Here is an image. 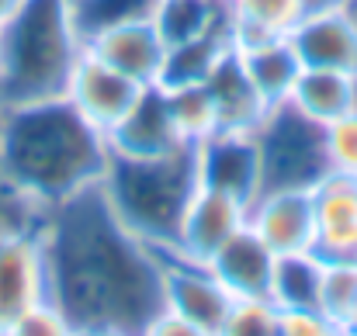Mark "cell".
I'll use <instances>...</instances> for the list:
<instances>
[{"mask_svg":"<svg viewBox=\"0 0 357 336\" xmlns=\"http://www.w3.org/2000/svg\"><path fill=\"white\" fill-rule=\"evenodd\" d=\"M246 229L274 253L298 257L316 250L312 191H264L246 208Z\"/></svg>","mask_w":357,"mask_h":336,"instance_id":"9c48e42d","label":"cell"},{"mask_svg":"<svg viewBox=\"0 0 357 336\" xmlns=\"http://www.w3.org/2000/svg\"><path fill=\"white\" fill-rule=\"evenodd\" d=\"M195 188H198L195 146L153 160L112 156L101 177V194L115 212V219L153 250H170Z\"/></svg>","mask_w":357,"mask_h":336,"instance_id":"277c9868","label":"cell"},{"mask_svg":"<svg viewBox=\"0 0 357 336\" xmlns=\"http://www.w3.org/2000/svg\"><path fill=\"white\" fill-rule=\"evenodd\" d=\"M49 260V302L77 330L84 326H142L163 309L160 253L135 239L108 208L101 184L56 205L42 222Z\"/></svg>","mask_w":357,"mask_h":336,"instance_id":"6da1fadb","label":"cell"},{"mask_svg":"<svg viewBox=\"0 0 357 336\" xmlns=\"http://www.w3.org/2000/svg\"><path fill=\"white\" fill-rule=\"evenodd\" d=\"M264 191H312L326 174L323 125L302 114L291 101L271 105L264 121L253 128Z\"/></svg>","mask_w":357,"mask_h":336,"instance_id":"5b68a950","label":"cell"},{"mask_svg":"<svg viewBox=\"0 0 357 336\" xmlns=\"http://www.w3.org/2000/svg\"><path fill=\"white\" fill-rule=\"evenodd\" d=\"M246 208L250 205L236 194H229L222 188L198 184L195 194L188 198V208L181 215V225H177V236H174L170 250L177 257L208 264L236 232L246 229Z\"/></svg>","mask_w":357,"mask_h":336,"instance_id":"52a82bcc","label":"cell"},{"mask_svg":"<svg viewBox=\"0 0 357 336\" xmlns=\"http://www.w3.org/2000/svg\"><path fill=\"white\" fill-rule=\"evenodd\" d=\"M0 336H77V323L56 302H42L28 309L17 323H10Z\"/></svg>","mask_w":357,"mask_h":336,"instance_id":"f546056e","label":"cell"},{"mask_svg":"<svg viewBox=\"0 0 357 336\" xmlns=\"http://www.w3.org/2000/svg\"><path fill=\"white\" fill-rule=\"evenodd\" d=\"M316 215V257L357 264V181L326 174L312 188Z\"/></svg>","mask_w":357,"mask_h":336,"instance_id":"4fadbf2b","label":"cell"},{"mask_svg":"<svg viewBox=\"0 0 357 336\" xmlns=\"http://www.w3.org/2000/svg\"><path fill=\"white\" fill-rule=\"evenodd\" d=\"M205 87L212 94V105H215L219 132H246L250 135L271 108L260 98V91L253 87V80L246 77V70H243V63L236 56V45H233V52L222 56V63L212 70Z\"/></svg>","mask_w":357,"mask_h":336,"instance_id":"e0dca14e","label":"cell"},{"mask_svg":"<svg viewBox=\"0 0 357 336\" xmlns=\"http://www.w3.org/2000/svg\"><path fill=\"white\" fill-rule=\"evenodd\" d=\"M236 38H233V17L198 38L167 45V59H163V73H160V87H181V84H205L212 77V70L222 63L226 52H233Z\"/></svg>","mask_w":357,"mask_h":336,"instance_id":"d6986e66","label":"cell"},{"mask_svg":"<svg viewBox=\"0 0 357 336\" xmlns=\"http://www.w3.org/2000/svg\"><path fill=\"white\" fill-rule=\"evenodd\" d=\"M215 336H278V305L271 298H236Z\"/></svg>","mask_w":357,"mask_h":336,"instance_id":"4316f807","label":"cell"},{"mask_svg":"<svg viewBox=\"0 0 357 336\" xmlns=\"http://www.w3.org/2000/svg\"><path fill=\"white\" fill-rule=\"evenodd\" d=\"M288 38H291L302 66L337 70V73L357 77V28L344 7H330V10L302 17Z\"/></svg>","mask_w":357,"mask_h":336,"instance_id":"9a60e30c","label":"cell"},{"mask_svg":"<svg viewBox=\"0 0 357 336\" xmlns=\"http://www.w3.org/2000/svg\"><path fill=\"white\" fill-rule=\"evenodd\" d=\"M45 208H38L35 201H28L3 174H0V239L10 232H24V229H42L45 222Z\"/></svg>","mask_w":357,"mask_h":336,"instance_id":"f1b7e54d","label":"cell"},{"mask_svg":"<svg viewBox=\"0 0 357 336\" xmlns=\"http://www.w3.org/2000/svg\"><path fill=\"white\" fill-rule=\"evenodd\" d=\"M160 253V302L167 312H177L181 319L219 333L229 309L233 295L222 288V281L212 274L208 264L177 257L174 250H156Z\"/></svg>","mask_w":357,"mask_h":336,"instance_id":"8992f818","label":"cell"},{"mask_svg":"<svg viewBox=\"0 0 357 336\" xmlns=\"http://www.w3.org/2000/svg\"><path fill=\"white\" fill-rule=\"evenodd\" d=\"M163 91H167L170 118L188 146H198L219 132L215 105L205 84H181V87H163Z\"/></svg>","mask_w":357,"mask_h":336,"instance_id":"cb8c5ba5","label":"cell"},{"mask_svg":"<svg viewBox=\"0 0 357 336\" xmlns=\"http://www.w3.org/2000/svg\"><path fill=\"white\" fill-rule=\"evenodd\" d=\"M323 142H326V167H330V174L354 177L357 181V108L340 114L330 125H323Z\"/></svg>","mask_w":357,"mask_h":336,"instance_id":"83f0119b","label":"cell"},{"mask_svg":"<svg viewBox=\"0 0 357 336\" xmlns=\"http://www.w3.org/2000/svg\"><path fill=\"white\" fill-rule=\"evenodd\" d=\"M198 184L222 188L243 198L246 205L260 194V160L253 146V132H215L212 139L195 146Z\"/></svg>","mask_w":357,"mask_h":336,"instance_id":"5bb4252c","label":"cell"},{"mask_svg":"<svg viewBox=\"0 0 357 336\" xmlns=\"http://www.w3.org/2000/svg\"><path fill=\"white\" fill-rule=\"evenodd\" d=\"M278 336H344V326L319 309H278Z\"/></svg>","mask_w":357,"mask_h":336,"instance_id":"4dcf8cb0","label":"cell"},{"mask_svg":"<svg viewBox=\"0 0 357 336\" xmlns=\"http://www.w3.org/2000/svg\"><path fill=\"white\" fill-rule=\"evenodd\" d=\"M229 21V3L219 0H163L156 10V28L167 45L198 38Z\"/></svg>","mask_w":357,"mask_h":336,"instance_id":"7402d4cb","label":"cell"},{"mask_svg":"<svg viewBox=\"0 0 357 336\" xmlns=\"http://www.w3.org/2000/svg\"><path fill=\"white\" fill-rule=\"evenodd\" d=\"M319 274H323V260H319L316 253L278 257L271 302H274L278 309H316Z\"/></svg>","mask_w":357,"mask_h":336,"instance_id":"603a6c76","label":"cell"},{"mask_svg":"<svg viewBox=\"0 0 357 336\" xmlns=\"http://www.w3.org/2000/svg\"><path fill=\"white\" fill-rule=\"evenodd\" d=\"M288 101L302 114H309L319 125L337 121L340 114L357 108V77L354 73H337V70H312L302 66Z\"/></svg>","mask_w":357,"mask_h":336,"instance_id":"ffe728a7","label":"cell"},{"mask_svg":"<svg viewBox=\"0 0 357 336\" xmlns=\"http://www.w3.org/2000/svg\"><path fill=\"white\" fill-rule=\"evenodd\" d=\"M208 267L233 298H271L278 257L250 229H243L208 260Z\"/></svg>","mask_w":357,"mask_h":336,"instance_id":"2e32d148","label":"cell"},{"mask_svg":"<svg viewBox=\"0 0 357 336\" xmlns=\"http://www.w3.org/2000/svg\"><path fill=\"white\" fill-rule=\"evenodd\" d=\"M21 3H24V0H0V28L21 10Z\"/></svg>","mask_w":357,"mask_h":336,"instance_id":"e575fe53","label":"cell"},{"mask_svg":"<svg viewBox=\"0 0 357 336\" xmlns=\"http://www.w3.org/2000/svg\"><path fill=\"white\" fill-rule=\"evenodd\" d=\"M139 94H142V84H135L132 77L112 70L108 63H101L87 49L80 52L77 70H73L70 87H66V101L105 135L128 114V108L135 105Z\"/></svg>","mask_w":357,"mask_h":336,"instance_id":"8fae6325","label":"cell"},{"mask_svg":"<svg viewBox=\"0 0 357 336\" xmlns=\"http://www.w3.org/2000/svg\"><path fill=\"white\" fill-rule=\"evenodd\" d=\"M219 3H233V0H219Z\"/></svg>","mask_w":357,"mask_h":336,"instance_id":"f35d334b","label":"cell"},{"mask_svg":"<svg viewBox=\"0 0 357 336\" xmlns=\"http://www.w3.org/2000/svg\"><path fill=\"white\" fill-rule=\"evenodd\" d=\"M42 302H49V260H45L42 229L3 236L0 239V333Z\"/></svg>","mask_w":357,"mask_h":336,"instance_id":"ba28073f","label":"cell"},{"mask_svg":"<svg viewBox=\"0 0 357 336\" xmlns=\"http://www.w3.org/2000/svg\"><path fill=\"white\" fill-rule=\"evenodd\" d=\"M139 336H215V333H208V330H202V326H195V323L181 319L177 312L160 309V312L142 326V333Z\"/></svg>","mask_w":357,"mask_h":336,"instance_id":"1f68e13d","label":"cell"},{"mask_svg":"<svg viewBox=\"0 0 357 336\" xmlns=\"http://www.w3.org/2000/svg\"><path fill=\"white\" fill-rule=\"evenodd\" d=\"M108 160V135L66 98L0 112V174L45 212L101 184Z\"/></svg>","mask_w":357,"mask_h":336,"instance_id":"7a4b0ae2","label":"cell"},{"mask_svg":"<svg viewBox=\"0 0 357 336\" xmlns=\"http://www.w3.org/2000/svg\"><path fill=\"white\" fill-rule=\"evenodd\" d=\"M163 0H70V14L80 42L98 31L119 28L128 21H153Z\"/></svg>","mask_w":357,"mask_h":336,"instance_id":"d4e9b609","label":"cell"},{"mask_svg":"<svg viewBox=\"0 0 357 336\" xmlns=\"http://www.w3.org/2000/svg\"><path fill=\"white\" fill-rule=\"evenodd\" d=\"M84 49L91 56H98L101 63H108L112 70L132 77L142 87L160 84L163 59H167V42L156 28V17L153 21H128L119 28L98 31L84 42Z\"/></svg>","mask_w":357,"mask_h":336,"instance_id":"7c38bea8","label":"cell"},{"mask_svg":"<svg viewBox=\"0 0 357 336\" xmlns=\"http://www.w3.org/2000/svg\"><path fill=\"white\" fill-rule=\"evenodd\" d=\"M340 7H344V10H347V17H351V21H354V28H357V0H344V3H340Z\"/></svg>","mask_w":357,"mask_h":336,"instance_id":"d590c367","label":"cell"},{"mask_svg":"<svg viewBox=\"0 0 357 336\" xmlns=\"http://www.w3.org/2000/svg\"><path fill=\"white\" fill-rule=\"evenodd\" d=\"M344 336H357V333H347V330H344Z\"/></svg>","mask_w":357,"mask_h":336,"instance_id":"74e56055","label":"cell"},{"mask_svg":"<svg viewBox=\"0 0 357 336\" xmlns=\"http://www.w3.org/2000/svg\"><path fill=\"white\" fill-rule=\"evenodd\" d=\"M80 52L70 0H24L0 28V112L66 98Z\"/></svg>","mask_w":357,"mask_h":336,"instance_id":"3957f363","label":"cell"},{"mask_svg":"<svg viewBox=\"0 0 357 336\" xmlns=\"http://www.w3.org/2000/svg\"><path fill=\"white\" fill-rule=\"evenodd\" d=\"M108 149L112 156H128V160H153V156H170L188 149V142L181 139L170 118L167 91L160 84L142 87L128 114L108 132Z\"/></svg>","mask_w":357,"mask_h":336,"instance_id":"30bf717a","label":"cell"},{"mask_svg":"<svg viewBox=\"0 0 357 336\" xmlns=\"http://www.w3.org/2000/svg\"><path fill=\"white\" fill-rule=\"evenodd\" d=\"M236 56L246 70V77L253 80V87L260 91V98L267 105H281L288 101L302 63L298 52L291 45V38H264V42H246L236 45Z\"/></svg>","mask_w":357,"mask_h":336,"instance_id":"ac0fdd59","label":"cell"},{"mask_svg":"<svg viewBox=\"0 0 357 336\" xmlns=\"http://www.w3.org/2000/svg\"><path fill=\"white\" fill-rule=\"evenodd\" d=\"M77 336H139L132 333V330H125V326H84V330H77Z\"/></svg>","mask_w":357,"mask_h":336,"instance_id":"d6a6232c","label":"cell"},{"mask_svg":"<svg viewBox=\"0 0 357 336\" xmlns=\"http://www.w3.org/2000/svg\"><path fill=\"white\" fill-rule=\"evenodd\" d=\"M344 330H347V333H357V302H354V309H351V319H347Z\"/></svg>","mask_w":357,"mask_h":336,"instance_id":"8d00e7d4","label":"cell"},{"mask_svg":"<svg viewBox=\"0 0 357 336\" xmlns=\"http://www.w3.org/2000/svg\"><path fill=\"white\" fill-rule=\"evenodd\" d=\"M354 302H357V264H344V260H323L316 309H319L326 319H333L337 326H347Z\"/></svg>","mask_w":357,"mask_h":336,"instance_id":"484cf974","label":"cell"},{"mask_svg":"<svg viewBox=\"0 0 357 336\" xmlns=\"http://www.w3.org/2000/svg\"><path fill=\"white\" fill-rule=\"evenodd\" d=\"M229 17H233L236 45L264 42V38H288L305 17V3L302 0H233Z\"/></svg>","mask_w":357,"mask_h":336,"instance_id":"44dd1931","label":"cell"},{"mask_svg":"<svg viewBox=\"0 0 357 336\" xmlns=\"http://www.w3.org/2000/svg\"><path fill=\"white\" fill-rule=\"evenodd\" d=\"M305 3V17L309 14H319V10H330V7H340L344 0H302Z\"/></svg>","mask_w":357,"mask_h":336,"instance_id":"836d02e7","label":"cell"}]
</instances>
